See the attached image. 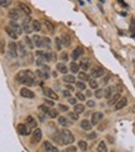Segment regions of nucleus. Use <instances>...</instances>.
<instances>
[{
    "instance_id": "obj_54",
    "label": "nucleus",
    "mask_w": 135,
    "mask_h": 152,
    "mask_svg": "<svg viewBox=\"0 0 135 152\" xmlns=\"http://www.w3.org/2000/svg\"><path fill=\"white\" fill-rule=\"evenodd\" d=\"M45 103H46V105H48V106H54V105H55L54 100H48V99L45 100Z\"/></svg>"
},
{
    "instance_id": "obj_17",
    "label": "nucleus",
    "mask_w": 135,
    "mask_h": 152,
    "mask_svg": "<svg viewBox=\"0 0 135 152\" xmlns=\"http://www.w3.org/2000/svg\"><path fill=\"white\" fill-rule=\"evenodd\" d=\"M83 48L82 47H77V48H74L73 52H72V59H78L82 55H83Z\"/></svg>"
},
{
    "instance_id": "obj_25",
    "label": "nucleus",
    "mask_w": 135,
    "mask_h": 152,
    "mask_svg": "<svg viewBox=\"0 0 135 152\" xmlns=\"http://www.w3.org/2000/svg\"><path fill=\"white\" fill-rule=\"evenodd\" d=\"M63 82H65V83H67V84H73V83H76V78H74L73 75L65 74V77H63Z\"/></svg>"
},
{
    "instance_id": "obj_44",
    "label": "nucleus",
    "mask_w": 135,
    "mask_h": 152,
    "mask_svg": "<svg viewBox=\"0 0 135 152\" xmlns=\"http://www.w3.org/2000/svg\"><path fill=\"white\" fill-rule=\"evenodd\" d=\"M68 116H70V119H72L73 121H77V120H78V114H77L76 111L70 113V114H68Z\"/></svg>"
},
{
    "instance_id": "obj_21",
    "label": "nucleus",
    "mask_w": 135,
    "mask_h": 152,
    "mask_svg": "<svg viewBox=\"0 0 135 152\" xmlns=\"http://www.w3.org/2000/svg\"><path fill=\"white\" fill-rule=\"evenodd\" d=\"M81 68L83 71H88L89 68H91V62H89L88 58H84V59L81 61Z\"/></svg>"
},
{
    "instance_id": "obj_16",
    "label": "nucleus",
    "mask_w": 135,
    "mask_h": 152,
    "mask_svg": "<svg viewBox=\"0 0 135 152\" xmlns=\"http://www.w3.org/2000/svg\"><path fill=\"white\" fill-rule=\"evenodd\" d=\"M103 74H104L103 68H93V69L91 71V75L93 78H99V77H102Z\"/></svg>"
},
{
    "instance_id": "obj_60",
    "label": "nucleus",
    "mask_w": 135,
    "mask_h": 152,
    "mask_svg": "<svg viewBox=\"0 0 135 152\" xmlns=\"http://www.w3.org/2000/svg\"><path fill=\"white\" fill-rule=\"evenodd\" d=\"M67 89H68L70 92H72V90H73V87H72V86H70V84H67Z\"/></svg>"
},
{
    "instance_id": "obj_33",
    "label": "nucleus",
    "mask_w": 135,
    "mask_h": 152,
    "mask_svg": "<svg viewBox=\"0 0 135 152\" xmlns=\"http://www.w3.org/2000/svg\"><path fill=\"white\" fill-rule=\"evenodd\" d=\"M97 152H108L107 151V145L104 141H101L99 145H98V148H97Z\"/></svg>"
},
{
    "instance_id": "obj_2",
    "label": "nucleus",
    "mask_w": 135,
    "mask_h": 152,
    "mask_svg": "<svg viewBox=\"0 0 135 152\" xmlns=\"http://www.w3.org/2000/svg\"><path fill=\"white\" fill-rule=\"evenodd\" d=\"M61 135H62V140H63V145H71V143L74 141V136L73 134L67 130V129H63L61 131Z\"/></svg>"
},
{
    "instance_id": "obj_46",
    "label": "nucleus",
    "mask_w": 135,
    "mask_h": 152,
    "mask_svg": "<svg viewBox=\"0 0 135 152\" xmlns=\"http://www.w3.org/2000/svg\"><path fill=\"white\" fill-rule=\"evenodd\" d=\"M76 98L78 100H81V102H84L86 100V95L83 94V93H81V92H78L77 94H76Z\"/></svg>"
},
{
    "instance_id": "obj_23",
    "label": "nucleus",
    "mask_w": 135,
    "mask_h": 152,
    "mask_svg": "<svg viewBox=\"0 0 135 152\" xmlns=\"http://www.w3.org/2000/svg\"><path fill=\"white\" fill-rule=\"evenodd\" d=\"M34 43H35V46L36 47H39V48H43V45H42V37L40 36H34Z\"/></svg>"
},
{
    "instance_id": "obj_35",
    "label": "nucleus",
    "mask_w": 135,
    "mask_h": 152,
    "mask_svg": "<svg viewBox=\"0 0 135 152\" xmlns=\"http://www.w3.org/2000/svg\"><path fill=\"white\" fill-rule=\"evenodd\" d=\"M84 105L83 104H76V105H74V111H76L77 114H82V113H83L84 111Z\"/></svg>"
},
{
    "instance_id": "obj_51",
    "label": "nucleus",
    "mask_w": 135,
    "mask_h": 152,
    "mask_svg": "<svg viewBox=\"0 0 135 152\" xmlns=\"http://www.w3.org/2000/svg\"><path fill=\"white\" fill-rule=\"evenodd\" d=\"M58 109L61 110V111H67V110H68V106L63 105V104H59V105H58Z\"/></svg>"
},
{
    "instance_id": "obj_48",
    "label": "nucleus",
    "mask_w": 135,
    "mask_h": 152,
    "mask_svg": "<svg viewBox=\"0 0 135 152\" xmlns=\"http://www.w3.org/2000/svg\"><path fill=\"white\" fill-rule=\"evenodd\" d=\"M104 95V89H97L95 90V96L97 98H102Z\"/></svg>"
},
{
    "instance_id": "obj_57",
    "label": "nucleus",
    "mask_w": 135,
    "mask_h": 152,
    "mask_svg": "<svg viewBox=\"0 0 135 152\" xmlns=\"http://www.w3.org/2000/svg\"><path fill=\"white\" fill-rule=\"evenodd\" d=\"M63 95L70 98V95H71V94H70V90H63Z\"/></svg>"
},
{
    "instance_id": "obj_5",
    "label": "nucleus",
    "mask_w": 135,
    "mask_h": 152,
    "mask_svg": "<svg viewBox=\"0 0 135 152\" xmlns=\"http://www.w3.org/2000/svg\"><path fill=\"white\" fill-rule=\"evenodd\" d=\"M16 129H18V132L22 136H27V135H30V132H31V127L27 126L26 124H19L16 126Z\"/></svg>"
},
{
    "instance_id": "obj_27",
    "label": "nucleus",
    "mask_w": 135,
    "mask_h": 152,
    "mask_svg": "<svg viewBox=\"0 0 135 152\" xmlns=\"http://www.w3.org/2000/svg\"><path fill=\"white\" fill-rule=\"evenodd\" d=\"M56 68H57V71H58L59 73H62V74H66L67 72H68V68H67L63 63H58Z\"/></svg>"
},
{
    "instance_id": "obj_3",
    "label": "nucleus",
    "mask_w": 135,
    "mask_h": 152,
    "mask_svg": "<svg viewBox=\"0 0 135 152\" xmlns=\"http://www.w3.org/2000/svg\"><path fill=\"white\" fill-rule=\"evenodd\" d=\"M21 25H22V28H24V31L26 34H30L31 31H34V30H32V21H31V19L27 16V15L24 19H22V24Z\"/></svg>"
},
{
    "instance_id": "obj_19",
    "label": "nucleus",
    "mask_w": 135,
    "mask_h": 152,
    "mask_svg": "<svg viewBox=\"0 0 135 152\" xmlns=\"http://www.w3.org/2000/svg\"><path fill=\"white\" fill-rule=\"evenodd\" d=\"M92 126H93L92 123H91V121H88V120H83L81 123V127L83 129L84 131H91L92 130Z\"/></svg>"
},
{
    "instance_id": "obj_31",
    "label": "nucleus",
    "mask_w": 135,
    "mask_h": 152,
    "mask_svg": "<svg viewBox=\"0 0 135 152\" xmlns=\"http://www.w3.org/2000/svg\"><path fill=\"white\" fill-rule=\"evenodd\" d=\"M32 30L34 31H41V24L39 20H32Z\"/></svg>"
},
{
    "instance_id": "obj_4",
    "label": "nucleus",
    "mask_w": 135,
    "mask_h": 152,
    "mask_svg": "<svg viewBox=\"0 0 135 152\" xmlns=\"http://www.w3.org/2000/svg\"><path fill=\"white\" fill-rule=\"evenodd\" d=\"M36 55L39 56L41 59L46 61V62H51V61H55V58H56V56L54 55V53H51V52H42V51H37V52H36Z\"/></svg>"
},
{
    "instance_id": "obj_20",
    "label": "nucleus",
    "mask_w": 135,
    "mask_h": 152,
    "mask_svg": "<svg viewBox=\"0 0 135 152\" xmlns=\"http://www.w3.org/2000/svg\"><path fill=\"white\" fill-rule=\"evenodd\" d=\"M5 32H6L7 35H9V37H11L12 40H16V39H18V36H19V35H18L16 32H15V31H14V30H12L10 26L5 27Z\"/></svg>"
},
{
    "instance_id": "obj_37",
    "label": "nucleus",
    "mask_w": 135,
    "mask_h": 152,
    "mask_svg": "<svg viewBox=\"0 0 135 152\" xmlns=\"http://www.w3.org/2000/svg\"><path fill=\"white\" fill-rule=\"evenodd\" d=\"M42 45H43V48H50L51 47V40L48 37H42Z\"/></svg>"
},
{
    "instance_id": "obj_18",
    "label": "nucleus",
    "mask_w": 135,
    "mask_h": 152,
    "mask_svg": "<svg viewBox=\"0 0 135 152\" xmlns=\"http://www.w3.org/2000/svg\"><path fill=\"white\" fill-rule=\"evenodd\" d=\"M18 7H19V9H20L22 12H24L25 15H27V16H29V15H31V9H30V7H29L26 4H24V3H19Z\"/></svg>"
},
{
    "instance_id": "obj_11",
    "label": "nucleus",
    "mask_w": 135,
    "mask_h": 152,
    "mask_svg": "<svg viewBox=\"0 0 135 152\" xmlns=\"http://www.w3.org/2000/svg\"><path fill=\"white\" fill-rule=\"evenodd\" d=\"M42 139V131H41V129H35L34 132H32V142L34 143H37V142H40Z\"/></svg>"
},
{
    "instance_id": "obj_58",
    "label": "nucleus",
    "mask_w": 135,
    "mask_h": 152,
    "mask_svg": "<svg viewBox=\"0 0 135 152\" xmlns=\"http://www.w3.org/2000/svg\"><path fill=\"white\" fill-rule=\"evenodd\" d=\"M117 1H118V3H119V4H122V5H123V6H125V7H126V6H128V5H126V4H125V3H124V0H117Z\"/></svg>"
},
{
    "instance_id": "obj_29",
    "label": "nucleus",
    "mask_w": 135,
    "mask_h": 152,
    "mask_svg": "<svg viewBox=\"0 0 135 152\" xmlns=\"http://www.w3.org/2000/svg\"><path fill=\"white\" fill-rule=\"evenodd\" d=\"M43 24H45V26H46L47 31H50L51 34H52V32H55V26H54V24H51L48 20H45V21H43Z\"/></svg>"
},
{
    "instance_id": "obj_63",
    "label": "nucleus",
    "mask_w": 135,
    "mask_h": 152,
    "mask_svg": "<svg viewBox=\"0 0 135 152\" xmlns=\"http://www.w3.org/2000/svg\"><path fill=\"white\" fill-rule=\"evenodd\" d=\"M112 152H113V151H112Z\"/></svg>"
},
{
    "instance_id": "obj_59",
    "label": "nucleus",
    "mask_w": 135,
    "mask_h": 152,
    "mask_svg": "<svg viewBox=\"0 0 135 152\" xmlns=\"http://www.w3.org/2000/svg\"><path fill=\"white\" fill-rule=\"evenodd\" d=\"M95 136H97L95 134H91V135H89V139H91V140H94V139H95Z\"/></svg>"
},
{
    "instance_id": "obj_28",
    "label": "nucleus",
    "mask_w": 135,
    "mask_h": 152,
    "mask_svg": "<svg viewBox=\"0 0 135 152\" xmlns=\"http://www.w3.org/2000/svg\"><path fill=\"white\" fill-rule=\"evenodd\" d=\"M52 139H54L57 143H59V145H63V140H62V135H61V132H56L54 136H52Z\"/></svg>"
},
{
    "instance_id": "obj_15",
    "label": "nucleus",
    "mask_w": 135,
    "mask_h": 152,
    "mask_svg": "<svg viewBox=\"0 0 135 152\" xmlns=\"http://www.w3.org/2000/svg\"><path fill=\"white\" fill-rule=\"evenodd\" d=\"M126 104H128V99L126 98H120L118 102H117V104L114 105V110H120V109H123L124 106H126Z\"/></svg>"
},
{
    "instance_id": "obj_8",
    "label": "nucleus",
    "mask_w": 135,
    "mask_h": 152,
    "mask_svg": "<svg viewBox=\"0 0 135 152\" xmlns=\"http://www.w3.org/2000/svg\"><path fill=\"white\" fill-rule=\"evenodd\" d=\"M9 26L14 30L15 32H16L18 35H21L22 32H24V28H22V25H19L16 20H10L9 22Z\"/></svg>"
},
{
    "instance_id": "obj_30",
    "label": "nucleus",
    "mask_w": 135,
    "mask_h": 152,
    "mask_svg": "<svg viewBox=\"0 0 135 152\" xmlns=\"http://www.w3.org/2000/svg\"><path fill=\"white\" fill-rule=\"evenodd\" d=\"M78 79H81L82 82L91 80V79H89V75H88L86 72H79V73H78Z\"/></svg>"
},
{
    "instance_id": "obj_39",
    "label": "nucleus",
    "mask_w": 135,
    "mask_h": 152,
    "mask_svg": "<svg viewBox=\"0 0 135 152\" xmlns=\"http://www.w3.org/2000/svg\"><path fill=\"white\" fill-rule=\"evenodd\" d=\"M47 115H48L51 119H55V118H57V116H58V111H57V110H55V109H50V111H48Z\"/></svg>"
},
{
    "instance_id": "obj_49",
    "label": "nucleus",
    "mask_w": 135,
    "mask_h": 152,
    "mask_svg": "<svg viewBox=\"0 0 135 152\" xmlns=\"http://www.w3.org/2000/svg\"><path fill=\"white\" fill-rule=\"evenodd\" d=\"M56 46H57V50H61V47H62V40L61 39H56Z\"/></svg>"
},
{
    "instance_id": "obj_40",
    "label": "nucleus",
    "mask_w": 135,
    "mask_h": 152,
    "mask_svg": "<svg viewBox=\"0 0 135 152\" xmlns=\"http://www.w3.org/2000/svg\"><path fill=\"white\" fill-rule=\"evenodd\" d=\"M78 147H79L82 151H87V148H88L87 142H86V141H79V142H78Z\"/></svg>"
},
{
    "instance_id": "obj_13",
    "label": "nucleus",
    "mask_w": 135,
    "mask_h": 152,
    "mask_svg": "<svg viewBox=\"0 0 135 152\" xmlns=\"http://www.w3.org/2000/svg\"><path fill=\"white\" fill-rule=\"evenodd\" d=\"M42 147H43V150L46 151V152H58V148L55 147L50 141H43Z\"/></svg>"
},
{
    "instance_id": "obj_55",
    "label": "nucleus",
    "mask_w": 135,
    "mask_h": 152,
    "mask_svg": "<svg viewBox=\"0 0 135 152\" xmlns=\"http://www.w3.org/2000/svg\"><path fill=\"white\" fill-rule=\"evenodd\" d=\"M87 105L89 106V108H93V106L95 105V103H94L93 100H88V102H87Z\"/></svg>"
},
{
    "instance_id": "obj_26",
    "label": "nucleus",
    "mask_w": 135,
    "mask_h": 152,
    "mask_svg": "<svg viewBox=\"0 0 135 152\" xmlns=\"http://www.w3.org/2000/svg\"><path fill=\"white\" fill-rule=\"evenodd\" d=\"M119 99H120V94L117 93V94H114V95H113V96H112L110 99H109L108 104H109V105H115V104H117V102H118Z\"/></svg>"
},
{
    "instance_id": "obj_9",
    "label": "nucleus",
    "mask_w": 135,
    "mask_h": 152,
    "mask_svg": "<svg viewBox=\"0 0 135 152\" xmlns=\"http://www.w3.org/2000/svg\"><path fill=\"white\" fill-rule=\"evenodd\" d=\"M48 71H50V68H48V67L42 66L41 69H37V71H36V74L39 75V77H40L41 79H48V77H50Z\"/></svg>"
},
{
    "instance_id": "obj_43",
    "label": "nucleus",
    "mask_w": 135,
    "mask_h": 152,
    "mask_svg": "<svg viewBox=\"0 0 135 152\" xmlns=\"http://www.w3.org/2000/svg\"><path fill=\"white\" fill-rule=\"evenodd\" d=\"M11 0H0V7H7L10 5Z\"/></svg>"
},
{
    "instance_id": "obj_1",
    "label": "nucleus",
    "mask_w": 135,
    "mask_h": 152,
    "mask_svg": "<svg viewBox=\"0 0 135 152\" xmlns=\"http://www.w3.org/2000/svg\"><path fill=\"white\" fill-rule=\"evenodd\" d=\"M18 82H20L24 86H34L35 84V75L30 71H21L16 75Z\"/></svg>"
},
{
    "instance_id": "obj_47",
    "label": "nucleus",
    "mask_w": 135,
    "mask_h": 152,
    "mask_svg": "<svg viewBox=\"0 0 135 152\" xmlns=\"http://www.w3.org/2000/svg\"><path fill=\"white\" fill-rule=\"evenodd\" d=\"M41 111H43L45 114H48V111H50V109L51 108H48V106L47 105H40V108H39Z\"/></svg>"
},
{
    "instance_id": "obj_53",
    "label": "nucleus",
    "mask_w": 135,
    "mask_h": 152,
    "mask_svg": "<svg viewBox=\"0 0 135 152\" xmlns=\"http://www.w3.org/2000/svg\"><path fill=\"white\" fill-rule=\"evenodd\" d=\"M130 30H131V32L135 34V19L131 20V25H130Z\"/></svg>"
},
{
    "instance_id": "obj_22",
    "label": "nucleus",
    "mask_w": 135,
    "mask_h": 152,
    "mask_svg": "<svg viewBox=\"0 0 135 152\" xmlns=\"http://www.w3.org/2000/svg\"><path fill=\"white\" fill-rule=\"evenodd\" d=\"M26 125L30 126L31 129H36L37 123H36V120H35L32 116H27V118H26Z\"/></svg>"
},
{
    "instance_id": "obj_34",
    "label": "nucleus",
    "mask_w": 135,
    "mask_h": 152,
    "mask_svg": "<svg viewBox=\"0 0 135 152\" xmlns=\"http://www.w3.org/2000/svg\"><path fill=\"white\" fill-rule=\"evenodd\" d=\"M70 71L72 73H78L79 72V66L76 63V62H72L71 66H70Z\"/></svg>"
},
{
    "instance_id": "obj_10",
    "label": "nucleus",
    "mask_w": 135,
    "mask_h": 152,
    "mask_svg": "<svg viewBox=\"0 0 135 152\" xmlns=\"http://www.w3.org/2000/svg\"><path fill=\"white\" fill-rule=\"evenodd\" d=\"M20 95L24 96V98H27V99H34V98H35V93L32 92V90L27 89L26 87L20 89Z\"/></svg>"
},
{
    "instance_id": "obj_32",
    "label": "nucleus",
    "mask_w": 135,
    "mask_h": 152,
    "mask_svg": "<svg viewBox=\"0 0 135 152\" xmlns=\"http://www.w3.org/2000/svg\"><path fill=\"white\" fill-rule=\"evenodd\" d=\"M113 92H114V88L113 87L106 88V89H104V96H106V98H112V94H113Z\"/></svg>"
},
{
    "instance_id": "obj_61",
    "label": "nucleus",
    "mask_w": 135,
    "mask_h": 152,
    "mask_svg": "<svg viewBox=\"0 0 135 152\" xmlns=\"http://www.w3.org/2000/svg\"><path fill=\"white\" fill-rule=\"evenodd\" d=\"M108 80H109V77H106V78H104V80H103V82H104V83H107Z\"/></svg>"
},
{
    "instance_id": "obj_7",
    "label": "nucleus",
    "mask_w": 135,
    "mask_h": 152,
    "mask_svg": "<svg viewBox=\"0 0 135 152\" xmlns=\"http://www.w3.org/2000/svg\"><path fill=\"white\" fill-rule=\"evenodd\" d=\"M9 18L11 19V20H20L21 18H22V11L19 9H11V10H9Z\"/></svg>"
},
{
    "instance_id": "obj_24",
    "label": "nucleus",
    "mask_w": 135,
    "mask_h": 152,
    "mask_svg": "<svg viewBox=\"0 0 135 152\" xmlns=\"http://www.w3.org/2000/svg\"><path fill=\"white\" fill-rule=\"evenodd\" d=\"M18 52H19V55L21 56V57H24V56H26V53H27V51L25 50V46H24V43H18Z\"/></svg>"
},
{
    "instance_id": "obj_41",
    "label": "nucleus",
    "mask_w": 135,
    "mask_h": 152,
    "mask_svg": "<svg viewBox=\"0 0 135 152\" xmlns=\"http://www.w3.org/2000/svg\"><path fill=\"white\" fill-rule=\"evenodd\" d=\"M25 42H26V45H27V47L30 48V50H32L34 48V42L31 41V39H30V37H25Z\"/></svg>"
},
{
    "instance_id": "obj_36",
    "label": "nucleus",
    "mask_w": 135,
    "mask_h": 152,
    "mask_svg": "<svg viewBox=\"0 0 135 152\" xmlns=\"http://www.w3.org/2000/svg\"><path fill=\"white\" fill-rule=\"evenodd\" d=\"M62 43H63V46H70L71 45V37L68 35H63L62 36Z\"/></svg>"
},
{
    "instance_id": "obj_50",
    "label": "nucleus",
    "mask_w": 135,
    "mask_h": 152,
    "mask_svg": "<svg viewBox=\"0 0 135 152\" xmlns=\"http://www.w3.org/2000/svg\"><path fill=\"white\" fill-rule=\"evenodd\" d=\"M77 100H78L77 98H71V96L68 98V103L72 104V105H76V104H77Z\"/></svg>"
},
{
    "instance_id": "obj_56",
    "label": "nucleus",
    "mask_w": 135,
    "mask_h": 152,
    "mask_svg": "<svg viewBox=\"0 0 135 152\" xmlns=\"http://www.w3.org/2000/svg\"><path fill=\"white\" fill-rule=\"evenodd\" d=\"M76 150H77V148L74 147V146H71V147H70L68 150H67V151H68V152H76Z\"/></svg>"
},
{
    "instance_id": "obj_45",
    "label": "nucleus",
    "mask_w": 135,
    "mask_h": 152,
    "mask_svg": "<svg viewBox=\"0 0 135 152\" xmlns=\"http://www.w3.org/2000/svg\"><path fill=\"white\" fill-rule=\"evenodd\" d=\"M76 86H77V88H78V89H81V90H84V89H86V84H84V82H82V80L77 82V83H76Z\"/></svg>"
},
{
    "instance_id": "obj_6",
    "label": "nucleus",
    "mask_w": 135,
    "mask_h": 152,
    "mask_svg": "<svg viewBox=\"0 0 135 152\" xmlns=\"http://www.w3.org/2000/svg\"><path fill=\"white\" fill-rule=\"evenodd\" d=\"M7 50H9V57L11 58H16L19 52H18V45L15 42H10L9 46H7Z\"/></svg>"
},
{
    "instance_id": "obj_42",
    "label": "nucleus",
    "mask_w": 135,
    "mask_h": 152,
    "mask_svg": "<svg viewBox=\"0 0 135 152\" xmlns=\"http://www.w3.org/2000/svg\"><path fill=\"white\" fill-rule=\"evenodd\" d=\"M89 87H91L92 89H97L98 88V82H97L95 79H91L89 80Z\"/></svg>"
},
{
    "instance_id": "obj_12",
    "label": "nucleus",
    "mask_w": 135,
    "mask_h": 152,
    "mask_svg": "<svg viewBox=\"0 0 135 152\" xmlns=\"http://www.w3.org/2000/svg\"><path fill=\"white\" fill-rule=\"evenodd\" d=\"M103 119V114L99 113V111H95L92 114V119H91V123L92 125H97V124H99L101 123V120Z\"/></svg>"
},
{
    "instance_id": "obj_62",
    "label": "nucleus",
    "mask_w": 135,
    "mask_h": 152,
    "mask_svg": "<svg viewBox=\"0 0 135 152\" xmlns=\"http://www.w3.org/2000/svg\"><path fill=\"white\" fill-rule=\"evenodd\" d=\"M131 111H133V113L135 114V105H134V106H133V108H131Z\"/></svg>"
},
{
    "instance_id": "obj_14",
    "label": "nucleus",
    "mask_w": 135,
    "mask_h": 152,
    "mask_svg": "<svg viewBox=\"0 0 135 152\" xmlns=\"http://www.w3.org/2000/svg\"><path fill=\"white\" fill-rule=\"evenodd\" d=\"M43 94L46 95V96H48V98H51V99H54V100H57L58 99V95L54 92V89H51V88L45 87L43 88Z\"/></svg>"
},
{
    "instance_id": "obj_52",
    "label": "nucleus",
    "mask_w": 135,
    "mask_h": 152,
    "mask_svg": "<svg viewBox=\"0 0 135 152\" xmlns=\"http://www.w3.org/2000/svg\"><path fill=\"white\" fill-rule=\"evenodd\" d=\"M61 59L63 61V62H66V61H68V55H67V53H66V52L61 53Z\"/></svg>"
},
{
    "instance_id": "obj_38",
    "label": "nucleus",
    "mask_w": 135,
    "mask_h": 152,
    "mask_svg": "<svg viewBox=\"0 0 135 152\" xmlns=\"http://www.w3.org/2000/svg\"><path fill=\"white\" fill-rule=\"evenodd\" d=\"M58 124L62 125V126H68V125H70L68 120H67L65 116H59V118H58Z\"/></svg>"
}]
</instances>
